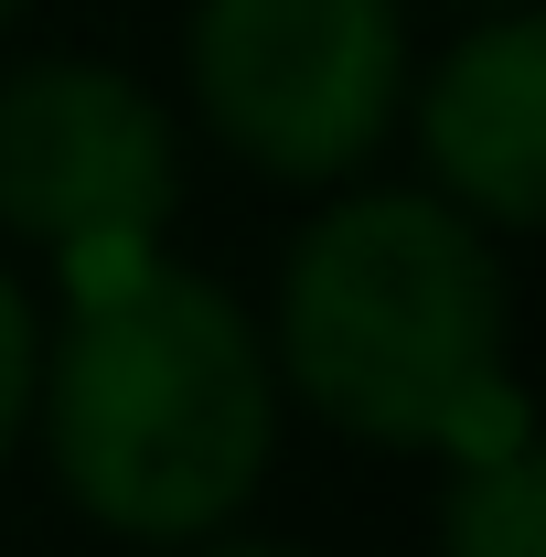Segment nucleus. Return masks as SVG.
<instances>
[{"mask_svg": "<svg viewBox=\"0 0 546 557\" xmlns=\"http://www.w3.org/2000/svg\"><path fill=\"white\" fill-rule=\"evenodd\" d=\"M278 408L258 311L161 247L75 269V300L44 322L33 429L54 493L129 547L225 536L278 461Z\"/></svg>", "mask_w": 546, "mask_h": 557, "instance_id": "f257e3e1", "label": "nucleus"}, {"mask_svg": "<svg viewBox=\"0 0 546 557\" xmlns=\"http://www.w3.org/2000/svg\"><path fill=\"white\" fill-rule=\"evenodd\" d=\"M278 397L311 408L333 440L364 450H504L525 440L514 397V278L504 247L429 183L333 194L289 236L269 300Z\"/></svg>", "mask_w": 546, "mask_h": 557, "instance_id": "f03ea898", "label": "nucleus"}, {"mask_svg": "<svg viewBox=\"0 0 546 557\" xmlns=\"http://www.w3.org/2000/svg\"><path fill=\"white\" fill-rule=\"evenodd\" d=\"M183 86L214 150L258 183L333 194L408 108V11L397 0H194Z\"/></svg>", "mask_w": 546, "mask_h": 557, "instance_id": "7ed1b4c3", "label": "nucleus"}, {"mask_svg": "<svg viewBox=\"0 0 546 557\" xmlns=\"http://www.w3.org/2000/svg\"><path fill=\"white\" fill-rule=\"evenodd\" d=\"M183 205V129L139 75L97 54H33L0 75V236L54 269L150 247Z\"/></svg>", "mask_w": 546, "mask_h": 557, "instance_id": "20e7f679", "label": "nucleus"}, {"mask_svg": "<svg viewBox=\"0 0 546 557\" xmlns=\"http://www.w3.org/2000/svg\"><path fill=\"white\" fill-rule=\"evenodd\" d=\"M418 161L429 194L461 205L482 236H525L546 214V22L525 11H482L472 33L408 86Z\"/></svg>", "mask_w": 546, "mask_h": 557, "instance_id": "39448f33", "label": "nucleus"}, {"mask_svg": "<svg viewBox=\"0 0 546 557\" xmlns=\"http://www.w3.org/2000/svg\"><path fill=\"white\" fill-rule=\"evenodd\" d=\"M439 557H546V461L536 440L461 450L439 483Z\"/></svg>", "mask_w": 546, "mask_h": 557, "instance_id": "423d86ee", "label": "nucleus"}, {"mask_svg": "<svg viewBox=\"0 0 546 557\" xmlns=\"http://www.w3.org/2000/svg\"><path fill=\"white\" fill-rule=\"evenodd\" d=\"M33 364H44V300H33V278L0 258V472L33 440Z\"/></svg>", "mask_w": 546, "mask_h": 557, "instance_id": "0eeeda50", "label": "nucleus"}, {"mask_svg": "<svg viewBox=\"0 0 546 557\" xmlns=\"http://www.w3.org/2000/svg\"><path fill=\"white\" fill-rule=\"evenodd\" d=\"M172 557H311V547H289V536H194Z\"/></svg>", "mask_w": 546, "mask_h": 557, "instance_id": "6e6552de", "label": "nucleus"}, {"mask_svg": "<svg viewBox=\"0 0 546 557\" xmlns=\"http://www.w3.org/2000/svg\"><path fill=\"white\" fill-rule=\"evenodd\" d=\"M461 11H525V0H461Z\"/></svg>", "mask_w": 546, "mask_h": 557, "instance_id": "1a4fd4ad", "label": "nucleus"}, {"mask_svg": "<svg viewBox=\"0 0 546 557\" xmlns=\"http://www.w3.org/2000/svg\"><path fill=\"white\" fill-rule=\"evenodd\" d=\"M11 11H22V0H0V22H11Z\"/></svg>", "mask_w": 546, "mask_h": 557, "instance_id": "9d476101", "label": "nucleus"}]
</instances>
